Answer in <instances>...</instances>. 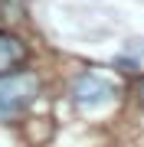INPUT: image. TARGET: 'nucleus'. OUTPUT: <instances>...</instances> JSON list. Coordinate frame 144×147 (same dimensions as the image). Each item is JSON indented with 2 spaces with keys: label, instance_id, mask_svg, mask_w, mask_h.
<instances>
[{
  "label": "nucleus",
  "instance_id": "f257e3e1",
  "mask_svg": "<svg viewBox=\"0 0 144 147\" xmlns=\"http://www.w3.org/2000/svg\"><path fill=\"white\" fill-rule=\"evenodd\" d=\"M39 95V75L30 69L0 72V121H16Z\"/></svg>",
  "mask_w": 144,
  "mask_h": 147
},
{
  "label": "nucleus",
  "instance_id": "f03ea898",
  "mask_svg": "<svg viewBox=\"0 0 144 147\" xmlns=\"http://www.w3.org/2000/svg\"><path fill=\"white\" fill-rule=\"evenodd\" d=\"M69 98H72V105H79L85 111L105 108L118 98V85L112 79H105V75H98V72H82L69 85Z\"/></svg>",
  "mask_w": 144,
  "mask_h": 147
},
{
  "label": "nucleus",
  "instance_id": "7ed1b4c3",
  "mask_svg": "<svg viewBox=\"0 0 144 147\" xmlns=\"http://www.w3.org/2000/svg\"><path fill=\"white\" fill-rule=\"evenodd\" d=\"M23 59H26V46H23V39L10 36V33H0V72L16 69Z\"/></svg>",
  "mask_w": 144,
  "mask_h": 147
},
{
  "label": "nucleus",
  "instance_id": "20e7f679",
  "mask_svg": "<svg viewBox=\"0 0 144 147\" xmlns=\"http://www.w3.org/2000/svg\"><path fill=\"white\" fill-rule=\"evenodd\" d=\"M128 53H131V59L144 56V39H134V46H128Z\"/></svg>",
  "mask_w": 144,
  "mask_h": 147
},
{
  "label": "nucleus",
  "instance_id": "39448f33",
  "mask_svg": "<svg viewBox=\"0 0 144 147\" xmlns=\"http://www.w3.org/2000/svg\"><path fill=\"white\" fill-rule=\"evenodd\" d=\"M138 101H141V108H144V79L138 82Z\"/></svg>",
  "mask_w": 144,
  "mask_h": 147
}]
</instances>
